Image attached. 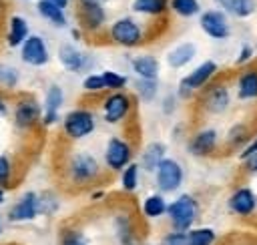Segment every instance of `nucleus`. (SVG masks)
<instances>
[{
  "mask_svg": "<svg viewBox=\"0 0 257 245\" xmlns=\"http://www.w3.org/2000/svg\"><path fill=\"white\" fill-rule=\"evenodd\" d=\"M106 38L108 42L122 46V48H137L145 42L147 38V30L141 22H137L131 16H122L116 18L112 24H108L106 28Z\"/></svg>",
  "mask_w": 257,
  "mask_h": 245,
  "instance_id": "20e7f679",
  "label": "nucleus"
},
{
  "mask_svg": "<svg viewBox=\"0 0 257 245\" xmlns=\"http://www.w3.org/2000/svg\"><path fill=\"white\" fill-rule=\"evenodd\" d=\"M189 245H215L217 233L211 227H193L187 231Z\"/></svg>",
  "mask_w": 257,
  "mask_h": 245,
  "instance_id": "473e14b6",
  "label": "nucleus"
},
{
  "mask_svg": "<svg viewBox=\"0 0 257 245\" xmlns=\"http://www.w3.org/2000/svg\"><path fill=\"white\" fill-rule=\"evenodd\" d=\"M22 2H30V0H22Z\"/></svg>",
  "mask_w": 257,
  "mask_h": 245,
  "instance_id": "3c124183",
  "label": "nucleus"
},
{
  "mask_svg": "<svg viewBox=\"0 0 257 245\" xmlns=\"http://www.w3.org/2000/svg\"><path fill=\"white\" fill-rule=\"evenodd\" d=\"M56 54H58V62L62 64V68L72 74H88L94 64V60L88 52L80 50L78 46H74L70 42L60 44Z\"/></svg>",
  "mask_w": 257,
  "mask_h": 245,
  "instance_id": "9b49d317",
  "label": "nucleus"
},
{
  "mask_svg": "<svg viewBox=\"0 0 257 245\" xmlns=\"http://www.w3.org/2000/svg\"><path fill=\"white\" fill-rule=\"evenodd\" d=\"M255 151H257V135H255V137L251 139V143H249V145L239 153V159H243L245 155H251V153H255Z\"/></svg>",
  "mask_w": 257,
  "mask_h": 245,
  "instance_id": "c03bdc74",
  "label": "nucleus"
},
{
  "mask_svg": "<svg viewBox=\"0 0 257 245\" xmlns=\"http://www.w3.org/2000/svg\"><path fill=\"white\" fill-rule=\"evenodd\" d=\"M38 215H40L38 193L36 191H26L10 205L6 217H8L10 223H28V221H34Z\"/></svg>",
  "mask_w": 257,
  "mask_h": 245,
  "instance_id": "4468645a",
  "label": "nucleus"
},
{
  "mask_svg": "<svg viewBox=\"0 0 257 245\" xmlns=\"http://www.w3.org/2000/svg\"><path fill=\"white\" fill-rule=\"evenodd\" d=\"M50 2H54V4H58L60 8H64V10H66V8L70 6V2H72V0H50Z\"/></svg>",
  "mask_w": 257,
  "mask_h": 245,
  "instance_id": "49530a36",
  "label": "nucleus"
},
{
  "mask_svg": "<svg viewBox=\"0 0 257 245\" xmlns=\"http://www.w3.org/2000/svg\"><path fill=\"white\" fill-rule=\"evenodd\" d=\"M219 10L235 18H249L257 10V0H215Z\"/></svg>",
  "mask_w": 257,
  "mask_h": 245,
  "instance_id": "393cba45",
  "label": "nucleus"
},
{
  "mask_svg": "<svg viewBox=\"0 0 257 245\" xmlns=\"http://www.w3.org/2000/svg\"><path fill=\"white\" fill-rule=\"evenodd\" d=\"M4 10H6V4H4V0H0V16L4 14Z\"/></svg>",
  "mask_w": 257,
  "mask_h": 245,
  "instance_id": "09e8293b",
  "label": "nucleus"
},
{
  "mask_svg": "<svg viewBox=\"0 0 257 245\" xmlns=\"http://www.w3.org/2000/svg\"><path fill=\"white\" fill-rule=\"evenodd\" d=\"M155 175V185L159 189V193L163 195H169V193H177L185 181V171H183V165L171 157L163 159L161 165L157 167V171L153 173Z\"/></svg>",
  "mask_w": 257,
  "mask_h": 245,
  "instance_id": "1a4fd4ad",
  "label": "nucleus"
},
{
  "mask_svg": "<svg viewBox=\"0 0 257 245\" xmlns=\"http://www.w3.org/2000/svg\"><path fill=\"white\" fill-rule=\"evenodd\" d=\"M38 205H40V215H54L58 211V197L52 193V191H44V193H38Z\"/></svg>",
  "mask_w": 257,
  "mask_h": 245,
  "instance_id": "4c0bfd02",
  "label": "nucleus"
},
{
  "mask_svg": "<svg viewBox=\"0 0 257 245\" xmlns=\"http://www.w3.org/2000/svg\"><path fill=\"white\" fill-rule=\"evenodd\" d=\"M139 173H141V167L135 161L120 171V187H122V191H126V193H135L137 191V187H139Z\"/></svg>",
  "mask_w": 257,
  "mask_h": 245,
  "instance_id": "72a5a7b5",
  "label": "nucleus"
},
{
  "mask_svg": "<svg viewBox=\"0 0 257 245\" xmlns=\"http://www.w3.org/2000/svg\"><path fill=\"white\" fill-rule=\"evenodd\" d=\"M36 12L42 20H46L48 24H52L54 28H64L68 24V16L66 10L60 8L58 4L50 2V0H36Z\"/></svg>",
  "mask_w": 257,
  "mask_h": 245,
  "instance_id": "5701e85b",
  "label": "nucleus"
},
{
  "mask_svg": "<svg viewBox=\"0 0 257 245\" xmlns=\"http://www.w3.org/2000/svg\"><path fill=\"white\" fill-rule=\"evenodd\" d=\"M20 84V70L8 62H0V90H14Z\"/></svg>",
  "mask_w": 257,
  "mask_h": 245,
  "instance_id": "2f4dec72",
  "label": "nucleus"
},
{
  "mask_svg": "<svg viewBox=\"0 0 257 245\" xmlns=\"http://www.w3.org/2000/svg\"><path fill=\"white\" fill-rule=\"evenodd\" d=\"M241 163H243L245 173H249V175H257V151L251 153V155H245V157L241 159Z\"/></svg>",
  "mask_w": 257,
  "mask_h": 245,
  "instance_id": "a19ab883",
  "label": "nucleus"
},
{
  "mask_svg": "<svg viewBox=\"0 0 257 245\" xmlns=\"http://www.w3.org/2000/svg\"><path fill=\"white\" fill-rule=\"evenodd\" d=\"M169 10V0H133V12L143 16H165Z\"/></svg>",
  "mask_w": 257,
  "mask_h": 245,
  "instance_id": "bb28decb",
  "label": "nucleus"
},
{
  "mask_svg": "<svg viewBox=\"0 0 257 245\" xmlns=\"http://www.w3.org/2000/svg\"><path fill=\"white\" fill-rule=\"evenodd\" d=\"M251 60H253V46H251V44H241V48H239V52H237V56H235V64L243 68V66H247Z\"/></svg>",
  "mask_w": 257,
  "mask_h": 245,
  "instance_id": "ea45409f",
  "label": "nucleus"
},
{
  "mask_svg": "<svg viewBox=\"0 0 257 245\" xmlns=\"http://www.w3.org/2000/svg\"><path fill=\"white\" fill-rule=\"evenodd\" d=\"M235 94L243 102L257 100V66L247 64L239 70L235 78Z\"/></svg>",
  "mask_w": 257,
  "mask_h": 245,
  "instance_id": "6ab92c4d",
  "label": "nucleus"
},
{
  "mask_svg": "<svg viewBox=\"0 0 257 245\" xmlns=\"http://www.w3.org/2000/svg\"><path fill=\"white\" fill-rule=\"evenodd\" d=\"M2 229H4V223H2V217H0V235H2Z\"/></svg>",
  "mask_w": 257,
  "mask_h": 245,
  "instance_id": "8fccbe9b",
  "label": "nucleus"
},
{
  "mask_svg": "<svg viewBox=\"0 0 257 245\" xmlns=\"http://www.w3.org/2000/svg\"><path fill=\"white\" fill-rule=\"evenodd\" d=\"M58 245H90L86 235L76 227H64L58 235Z\"/></svg>",
  "mask_w": 257,
  "mask_h": 245,
  "instance_id": "f704fd0d",
  "label": "nucleus"
},
{
  "mask_svg": "<svg viewBox=\"0 0 257 245\" xmlns=\"http://www.w3.org/2000/svg\"><path fill=\"white\" fill-rule=\"evenodd\" d=\"M199 104L207 114H223L231 106V90L227 82L213 80L199 94Z\"/></svg>",
  "mask_w": 257,
  "mask_h": 245,
  "instance_id": "6e6552de",
  "label": "nucleus"
},
{
  "mask_svg": "<svg viewBox=\"0 0 257 245\" xmlns=\"http://www.w3.org/2000/svg\"><path fill=\"white\" fill-rule=\"evenodd\" d=\"M16 185V163L10 155L0 153V187L12 189Z\"/></svg>",
  "mask_w": 257,
  "mask_h": 245,
  "instance_id": "c756f323",
  "label": "nucleus"
},
{
  "mask_svg": "<svg viewBox=\"0 0 257 245\" xmlns=\"http://www.w3.org/2000/svg\"><path fill=\"white\" fill-rule=\"evenodd\" d=\"M219 74V64L211 58L199 62L189 74H185L179 84H177V98L181 100H191L197 96V92H201L205 86H209Z\"/></svg>",
  "mask_w": 257,
  "mask_h": 245,
  "instance_id": "f03ea898",
  "label": "nucleus"
},
{
  "mask_svg": "<svg viewBox=\"0 0 257 245\" xmlns=\"http://www.w3.org/2000/svg\"><path fill=\"white\" fill-rule=\"evenodd\" d=\"M82 90L84 92H90V94H98V92L106 90L102 72H88V74H84V78H82Z\"/></svg>",
  "mask_w": 257,
  "mask_h": 245,
  "instance_id": "e433bc0d",
  "label": "nucleus"
},
{
  "mask_svg": "<svg viewBox=\"0 0 257 245\" xmlns=\"http://www.w3.org/2000/svg\"><path fill=\"white\" fill-rule=\"evenodd\" d=\"M161 104H163V112H165V114H171V112L175 110V106H177V94H167V96L161 100Z\"/></svg>",
  "mask_w": 257,
  "mask_h": 245,
  "instance_id": "79ce46f5",
  "label": "nucleus"
},
{
  "mask_svg": "<svg viewBox=\"0 0 257 245\" xmlns=\"http://www.w3.org/2000/svg\"><path fill=\"white\" fill-rule=\"evenodd\" d=\"M219 149V133L213 127H205L191 135L187 141V153L193 157H211Z\"/></svg>",
  "mask_w": 257,
  "mask_h": 245,
  "instance_id": "f3484780",
  "label": "nucleus"
},
{
  "mask_svg": "<svg viewBox=\"0 0 257 245\" xmlns=\"http://www.w3.org/2000/svg\"><path fill=\"white\" fill-rule=\"evenodd\" d=\"M64 104V88L56 82L48 84L44 90V100H42V120L40 125L44 129L54 127L60 120V108Z\"/></svg>",
  "mask_w": 257,
  "mask_h": 245,
  "instance_id": "2eb2a0df",
  "label": "nucleus"
},
{
  "mask_svg": "<svg viewBox=\"0 0 257 245\" xmlns=\"http://www.w3.org/2000/svg\"><path fill=\"white\" fill-rule=\"evenodd\" d=\"M102 175L100 161L88 151H74L64 161V179L72 187H90Z\"/></svg>",
  "mask_w": 257,
  "mask_h": 245,
  "instance_id": "f257e3e1",
  "label": "nucleus"
},
{
  "mask_svg": "<svg viewBox=\"0 0 257 245\" xmlns=\"http://www.w3.org/2000/svg\"><path fill=\"white\" fill-rule=\"evenodd\" d=\"M102 78H104V86H106L108 92L124 90L126 84H128V78L122 72H116V70H102Z\"/></svg>",
  "mask_w": 257,
  "mask_h": 245,
  "instance_id": "c9c22d12",
  "label": "nucleus"
},
{
  "mask_svg": "<svg viewBox=\"0 0 257 245\" xmlns=\"http://www.w3.org/2000/svg\"><path fill=\"white\" fill-rule=\"evenodd\" d=\"M167 209H169V201L165 199L163 193H151L141 203V211L147 219H161L163 215H167Z\"/></svg>",
  "mask_w": 257,
  "mask_h": 245,
  "instance_id": "a878e982",
  "label": "nucleus"
},
{
  "mask_svg": "<svg viewBox=\"0 0 257 245\" xmlns=\"http://www.w3.org/2000/svg\"><path fill=\"white\" fill-rule=\"evenodd\" d=\"M78 4H100V6H104L108 0H76Z\"/></svg>",
  "mask_w": 257,
  "mask_h": 245,
  "instance_id": "a18cd8bd",
  "label": "nucleus"
},
{
  "mask_svg": "<svg viewBox=\"0 0 257 245\" xmlns=\"http://www.w3.org/2000/svg\"><path fill=\"white\" fill-rule=\"evenodd\" d=\"M199 213H201V205H199L197 197L189 195V193L177 195V199H173L169 203V209H167V217L171 221V229L185 231V233L189 229H193L195 221L199 219Z\"/></svg>",
  "mask_w": 257,
  "mask_h": 245,
  "instance_id": "7ed1b4c3",
  "label": "nucleus"
},
{
  "mask_svg": "<svg viewBox=\"0 0 257 245\" xmlns=\"http://www.w3.org/2000/svg\"><path fill=\"white\" fill-rule=\"evenodd\" d=\"M12 122L18 131L22 133H28V131H34L40 120H42V104L30 96V94H24L20 98H16V102L12 104Z\"/></svg>",
  "mask_w": 257,
  "mask_h": 245,
  "instance_id": "423d86ee",
  "label": "nucleus"
},
{
  "mask_svg": "<svg viewBox=\"0 0 257 245\" xmlns=\"http://www.w3.org/2000/svg\"><path fill=\"white\" fill-rule=\"evenodd\" d=\"M28 36H30L28 20L20 14H10L8 20H6V32H4L8 48H20Z\"/></svg>",
  "mask_w": 257,
  "mask_h": 245,
  "instance_id": "aec40b11",
  "label": "nucleus"
},
{
  "mask_svg": "<svg viewBox=\"0 0 257 245\" xmlns=\"http://www.w3.org/2000/svg\"><path fill=\"white\" fill-rule=\"evenodd\" d=\"M227 207L237 217H253L257 213V195L251 187H237L229 195Z\"/></svg>",
  "mask_w": 257,
  "mask_h": 245,
  "instance_id": "a211bd4d",
  "label": "nucleus"
},
{
  "mask_svg": "<svg viewBox=\"0 0 257 245\" xmlns=\"http://www.w3.org/2000/svg\"><path fill=\"white\" fill-rule=\"evenodd\" d=\"M169 10L179 18H193L201 14V4L199 0H169Z\"/></svg>",
  "mask_w": 257,
  "mask_h": 245,
  "instance_id": "7c9ffc66",
  "label": "nucleus"
},
{
  "mask_svg": "<svg viewBox=\"0 0 257 245\" xmlns=\"http://www.w3.org/2000/svg\"><path fill=\"white\" fill-rule=\"evenodd\" d=\"M133 145L122 139V137H110L106 147H104V153H102V163L108 171H114V173H120L126 165L133 163Z\"/></svg>",
  "mask_w": 257,
  "mask_h": 245,
  "instance_id": "9d476101",
  "label": "nucleus"
},
{
  "mask_svg": "<svg viewBox=\"0 0 257 245\" xmlns=\"http://www.w3.org/2000/svg\"><path fill=\"white\" fill-rule=\"evenodd\" d=\"M133 90L143 102H153L159 94V82L157 78H135Z\"/></svg>",
  "mask_w": 257,
  "mask_h": 245,
  "instance_id": "c85d7f7f",
  "label": "nucleus"
},
{
  "mask_svg": "<svg viewBox=\"0 0 257 245\" xmlns=\"http://www.w3.org/2000/svg\"><path fill=\"white\" fill-rule=\"evenodd\" d=\"M199 26L213 40H225V38L231 36L229 14H225L219 8H207V10H203L199 14Z\"/></svg>",
  "mask_w": 257,
  "mask_h": 245,
  "instance_id": "f8f14e48",
  "label": "nucleus"
},
{
  "mask_svg": "<svg viewBox=\"0 0 257 245\" xmlns=\"http://www.w3.org/2000/svg\"><path fill=\"white\" fill-rule=\"evenodd\" d=\"M102 118L108 125H118L122 120H126L135 108L133 102V94H128L126 90H118V92H108L102 98Z\"/></svg>",
  "mask_w": 257,
  "mask_h": 245,
  "instance_id": "0eeeda50",
  "label": "nucleus"
},
{
  "mask_svg": "<svg viewBox=\"0 0 257 245\" xmlns=\"http://www.w3.org/2000/svg\"><path fill=\"white\" fill-rule=\"evenodd\" d=\"M76 18L86 34H98L106 28V8L100 4H78Z\"/></svg>",
  "mask_w": 257,
  "mask_h": 245,
  "instance_id": "dca6fc26",
  "label": "nucleus"
},
{
  "mask_svg": "<svg viewBox=\"0 0 257 245\" xmlns=\"http://www.w3.org/2000/svg\"><path fill=\"white\" fill-rule=\"evenodd\" d=\"M10 110H12L10 100H8L6 92H4V90H0V118H6V116L10 114Z\"/></svg>",
  "mask_w": 257,
  "mask_h": 245,
  "instance_id": "37998d69",
  "label": "nucleus"
},
{
  "mask_svg": "<svg viewBox=\"0 0 257 245\" xmlns=\"http://www.w3.org/2000/svg\"><path fill=\"white\" fill-rule=\"evenodd\" d=\"M60 129H62V135L68 141H82V139H86L88 135L94 133L96 118H94L92 110H88L84 106H76V108L68 110L62 116Z\"/></svg>",
  "mask_w": 257,
  "mask_h": 245,
  "instance_id": "39448f33",
  "label": "nucleus"
},
{
  "mask_svg": "<svg viewBox=\"0 0 257 245\" xmlns=\"http://www.w3.org/2000/svg\"><path fill=\"white\" fill-rule=\"evenodd\" d=\"M195 56H197V44L195 42H181L167 52L165 60L171 68H185L195 60Z\"/></svg>",
  "mask_w": 257,
  "mask_h": 245,
  "instance_id": "412c9836",
  "label": "nucleus"
},
{
  "mask_svg": "<svg viewBox=\"0 0 257 245\" xmlns=\"http://www.w3.org/2000/svg\"><path fill=\"white\" fill-rule=\"evenodd\" d=\"M163 159H167V145L161 143V141H151V143L143 149V153H141V163H139V167L145 169L147 173H155Z\"/></svg>",
  "mask_w": 257,
  "mask_h": 245,
  "instance_id": "4be33fe9",
  "label": "nucleus"
},
{
  "mask_svg": "<svg viewBox=\"0 0 257 245\" xmlns=\"http://www.w3.org/2000/svg\"><path fill=\"white\" fill-rule=\"evenodd\" d=\"M251 129L245 125V122H237V125H233L231 129H229V133H227V145L231 147V149H245L249 143H251ZM239 151V153H241Z\"/></svg>",
  "mask_w": 257,
  "mask_h": 245,
  "instance_id": "cd10ccee",
  "label": "nucleus"
},
{
  "mask_svg": "<svg viewBox=\"0 0 257 245\" xmlns=\"http://www.w3.org/2000/svg\"><path fill=\"white\" fill-rule=\"evenodd\" d=\"M161 245H189V237H187L185 231H175V229H171L169 233L163 235Z\"/></svg>",
  "mask_w": 257,
  "mask_h": 245,
  "instance_id": "58836bf2",
  "label": "nucleus"
},
{
  "mask_svg": "<svg viewBox=\"0 0 257 245\" xmlns=\"http://www.w3.org/2000/svg\"><path fill=\"white\" fill-rule=\"evenodd\" d=\"M18 50H20V60H22L26 66L42 68V66H46V64L50 62L48 44H46V40H44L40 34H30Z\"/></svg>",
  "mask_w": 257,
  "mask_h": 245,
  "instance_id": "ddd939ff",
  "label": "nucleus"
},
{
  "mask_svg": "<svg viewBox=\"0 0 257 245\" xmlns=\"http://www.w3.org/2000/svg\"><path fill=\"white\" fill-rule=\"evenodd\" d=\"M131 68L137 74V78H159V60L153 54H137L131 60Z\"/></svg>",
  "mask_w": 257,
  "mask_h": 245,
  "instance_id": "b1692460",
  "label": "nucleus"
},
{
  "mask_svg": "<svg viewBox=\"0 0 257 245\" xmlns=\"http://www.w3.org/2000/svg\"><path fill=\"white\" fill-rule=\"evenodd\" d=\"M4 203H6V189L0 187V205H4Z\"/></svg>",
  "mask_w": 257,
  "mask_h": 245,
  "instance_id": "de8ad7c7",
  "label": "nucleus"
}]
</instances>
